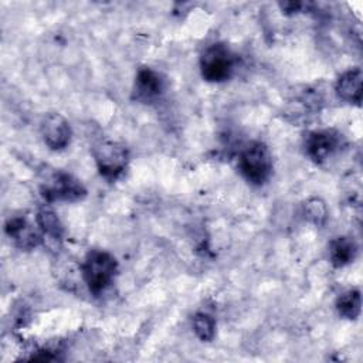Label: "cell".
<instances>
[{"label":"cell","instance_id":"cell-13","mask_svg":"<svg viewBox=\"0 0 363 363\" xmlns=\"http://www.w3.org/2000/svg\"><path fill=\"white\" fill-rule=\"evenodd\" d=\"M336 309L339 315L346 319H356L360 315L362 298L359 289H350L342 294L336 301Z\"/></svg>","mask_w":363,"mask_h":363},{"label":"cell","instance_id":"cell-6","mask_svg":"<svg viewBox=\"0 0 363 363\" xmlns=\"http://www.w3.org/2000/svg\"><path fill=\"white\" fill-rule=\"evenodd\" d=\"M40 132L44 143L52 150H61L67 147L72 135L69 122L57 112L47 113L43 118L40 123Z\"/></svg>","mask_w":363,"mask_h":363},{"label":"cell","instance_id":"cell-8","mask_svg":"<svg viewBox=\"0 0 363 363\" xmlns=\"http://www.w3.org/2000/svg\"><path fill=\"white\" fill-rule=\"evenodd\" d=\"M164 89L162 75L152 68H140L135 79V98L142 102H150Z\"/></svg>","mask_w":363,"mask_h":363},{"label":"cell","instance_id":"cell-4","mask_svg":"<svg viewBox=\"0 0 363 363\" xmlns=\"http://www.w3.org/2000/svg\"><path fill=\"white\" fill-rule=\"evenodd\" d=\"M94 157L99 174L106 180L118 179L128 166V147L115 140H105L95 146Z\"/></svg>","mask_w":363,"mask_h":363},{"label":"cell","instance_id":"cell-5","mask_svg":"<svg viewBox=\"0 0 363 363\" xmlns=\"http://www.w3.org/2000/svg\"><path fill=\"white\" fill-rule=\"evenodd\" d=\"M41 194L48 201H77L85 197L86 190L74 176L64 172H54L43 182Z\"/></svg>","mask_w":363,"mask_h":363},{"label":"cell","instance_id":"cell-2","mask_svg":"<svg viewBox=\"0 0 363 363\" xmlns=\"http://www.w3.org/2000/svg\"><path fill=\"white\" fill-rule=\"evenodd\" d=\"M238 167L250 183L264 184L272 172V157L268 146L262 142L250 143L238 157Z\"/></svg>","mask_w":363,"mask_h":363},{"label":"cell","instance_id":"cell-12","mask_svg":"<svg viewBox=\"0 0 363 363\" xmlns=\"http://www.w3.org/2000/svg\"><path fill=\"white\" fill-rule=\"evenodd\" d=\"M37 224L43 233V237L50 241H60L62 237V224L57 214L50 208H41L37 213Z\"/></svg>","mask_w":363,"mask_h":363},{"label":"cell","instance_id":"cell-14","mask_svg":"<svg viewBox=\"0 0 363 363\" xmlns=\"http://www.w3.org/2000/svg\"><path fill=\"white\" fill-rule=\"evenodd\" d=\"M193 329L200 340L210 342L216 335V320L207 313H196L193 316Z\"/></svg>","mask_w":363,"mask_h":363},{"label":"cell","instance_id":"cell-3","mask_svg":"<svg viewBox=\"0 0 363 363\" xmlns=\"http://www.w3.org/2000/svg\"><path fill=\"white\" fill-rule=\"evenodd\" d=\"M235 67L234 52L223 43L208 45L200 57L201 75L208 82H223L228 79Z\"/></svg>","mask_w":363,"mask_h":363},{"label":"cell","instance_id":"cell-10","mask_svg":"<svg viewBox=\"0 0 363 363\" xmlns=\"http://www.w3.org/2000/svg\"><path fill=\"white\" fill-rule=\"evenodd\" d=\"M337 96L350 104H360L363 94V74L360 68H352L343 72L335 85Z\"/></svg>","mask_w":363,"mask_h":363},{"label":"cell","instance_id":"cell-7","mask_svg":"<svg viewBox=\"0 0 363 363\" xmlns=\"http://www.w3.org/2000/svg\"><path fill=\"white\" fill-rule=\"evenodd\" d=\"M305 147L313 162L322 163L340 147V135L329 129L311 132L305 140Z\"/></svg>","mask_w":363,"mask_h":363},{"label":"cell","instance_id":"cell-15","mask_svg":"<svg viewBox=\"0 0 363 363\" xmlns=\"http://www.w3.org/2000/svg\"><path fill=\"white\" fill-rule=\"evenodd\" d=\"M303 213H305V217L316 225H322L326 221V216H328L325 203L318 197H312L305 203Z\"/></svg>","mask_w":363,"mask_h":363},{"label":"cell","instance_id":"cell-1","mask_svg":"<svg viewBox=\"0 0 363 363\" xmlns=\"http://www.w3.org/2000/svg\"><path fill=\"white\" fill-rule=\"evenodd\" d=\"M81 271L89 292L99 295L113 281L118 271V262L112 254L102 250H92L86 254Z\"/></svg>","mask_w":363,"mask_h":363},{"label":"cell","instance_id":"cell-11","mask_svg":"<svg viewBox=\"0 0 363 363\" xmlns=\"http://www.w3.org/2000/svg\"><path fill=\"white\" fill-rule=\"evenodd\" d=\"M357 254V245L350 237H337L329 245L330 262L340 268L350 264Z\"/></svg>","mask_w":363,"mask_h":363},{"label":"cell","instance_id":"cell-9","mask_svg":"<svg viewBox=\"0 0 363 363\" xmlns=\"http://www.w3.org/2000/svg\"><path fill=\"white\" fill-rule=\"evenodd\" d=\"M4 230L10 240L21 250H31L41 241V235L24 217H11L6 223Z\"/></svg>","mask_w":363,"mask_h":363}]
</instances>
